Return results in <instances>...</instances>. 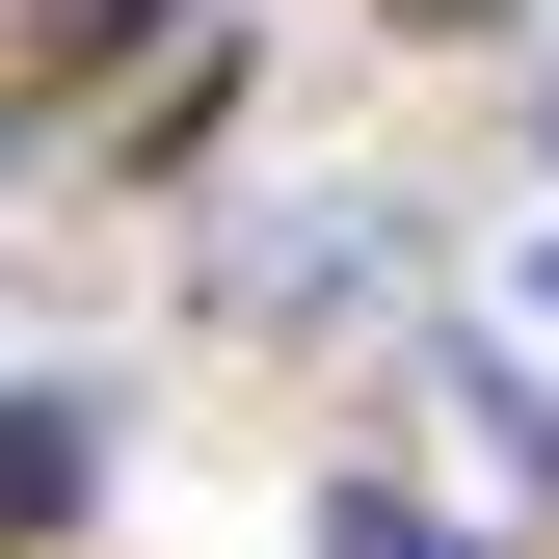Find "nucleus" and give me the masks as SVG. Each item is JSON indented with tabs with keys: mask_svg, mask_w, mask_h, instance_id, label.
<instances>
[{
	"mask_svg": "<svg viewBox=\"0 0 559 559\" xmlns=\"http://www.w3.org/2000/svg\"><path fill=\"white\" fill-rule=\"evenodd\" d=\"M214 320L240 346H373V320H427V214H400V187H266V214L214 240Z\"/></svg>",
	"mask_w": 559,
	"mask_h": 559,
	"instance_id": "obj_1",
	"label": "nucleus"
},
{
	"mask_svg": "<svg viewBox=\"0 0 559 559\" xmlns=\"http://www.w3.org/2000/svg\"><path fill=\"white\" fill-rule=\"evenodd\" d=\"M107 479H133V400L107 373H0V559H53Z\"/></svg>",
	"mask_w": 559,
	"mask_h": 559,
	"instance_id": "obj_2",
	"label": "nucleus"
},
{
	"mask_svg": "<svg viewBox=\"0 0 559 559\" xmlns=\"http://www.w3.org/2000/svg\"><path fill=\"white\" fill-rule=\"evenodd\" d=\"M427 400L479 427V479H507V507H559V373H533V346H479V320H427Z\"/></svg>",
	"mask_w": 559,
	"mask_h": 559,
	"instance_id": "obj_3",
	"label": "nucleus"
},
{
	"mask_svg": "<svg viewBox=\"0 0 559 559\" xmlns=\"http://www.w3.org/2000/svg\"><path fill=\"white\" fill-rule=\"evenodd\" d=\"M294 559H479V533L427 507V479H320V507H294Z\"/></svg>",
	"mask_w": 559,
	"mask_h": 559,
	"instance_id": "obj_4",
	"label": "nucleus"
},
{
	"mask_svg": "<svg viewBox=\"0 0 559 559\" xmlns=\"http://www.w3.org/2000/svg\"><path fill=\"white\" fill-rule=\"evenodd\" d=\"M533 160H559V27H533Z\"/></svg>",
	"mask_w": 559,
	"mask_h": 559,
	"instance_id": "obj_5",
	"label": "nucleus"
},
{
	"mask_svg": "<svg viewBox=\"0 0 559 559\" xmlns=\"http://www.w3.org/2000/svg\"><path fill=\"white\" fill-rule=\"evenodd\" d=\"M533 320H559V240H533Z\"/></svg>",
	"mask_w": 559,
	"mask_h": 559,
	"instance_id": "obj_6",
	"label": "nucleus"
}]
</instances>
